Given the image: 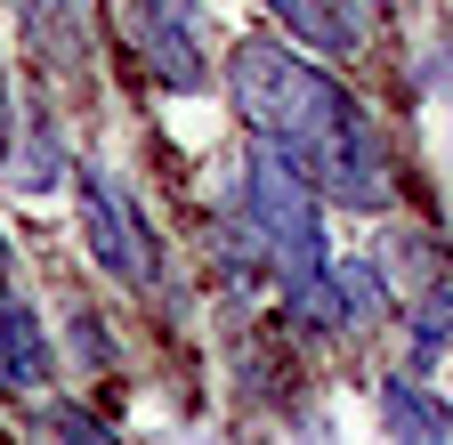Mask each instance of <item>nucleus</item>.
<instances>
[{
    "label": "nucleus",
    "instance_id": "obj_1",
    "mask_svg": "<svg viewBox=\"0 0 453 445\" xmlns=\"http://www.w3.org/2000/svg\"><path fill=\"white\" fill-rule=\"evenodd\" d=\"M226 97H235V114L259 146L300 162L324 203L340 211L388 203V171H380V146L357 114V97L316 58H300L292 41H235L226 49Z\"/></svg>",
    "mask_w": 453,
    "mask_h": 445
},
{
    "label": "nucleus",
    "instance_id": "obj_2",
    "mask_svg": "<svg viewBox=\"0 0 453 445\" xmlns=\"http://www.w3.org/2000/svg\"><path fill=\"white\" fill-rule=\"evenodd\" d=\"M243 219L275 267V284L292 292V316H316L332 324V259H324V195L308 187V171L292 154H275L251 138V162H243Z\"/></svg>",
    "mask_w": 453,
    "mask_h": 445
},
{
    "label": "nucleus",
    "instance_id": "obj_3",
    "mask_svg": "<svg viewBox=\"0 0 453 445\" xmlns=\"http://www.w3.org/2000/svg\"><path fill=\"white\" fill-rule=\"evenodd\" d=\"M73 195H81V243L97 267L130 275V284H154V251H146V227L138 211L122 203V187H113L97 162H73Z\"/></svg>",
    "mask_w": 453,
    "mask_h": 445
},
{
    "label": "nucleus",
    "instance_id": "obj_4",
    "mask_svg": "<svg viewBox=\"0 0 453 445\" xmlns=\"http://www.w3.org/2000/svg\"><path fill=\"white\" fill-rule=\"evenodd\" d=\"M138 41L146 65L162 73V89H211V25L195 0H138Z\"/></svg>",
    "mask_w": 453,
    "mask_h": 445
},
{
    "label": "nucleus",
    "instance_id": "obj_5",
    "mask_svg": "<svg viewBox=\"0 0 453 445\" xmlns=\"http://www.w3.org/2000/svg\"><path fill=\"white\" fill-rule=\"evenodd\" d=\"M33 58L57 73H81L89 65V0H17Z\"/></svg>",
    "mask_w": 453,
    "mask_h": 445
},
{
    "label": "nucleus",
    "instance_id": "obj_6",
    "mask_svg": "<svg viewBox=\"0 0 453 445\" xmlns=\"http://www.w3.org/2000/svg\"><path fill=\"white\" fill-rule=\"evenodd\" d=\"M57 357H49V332L25 300L0 292V388H17V397H33V388H49Z\"/></svg>",
    "mask_w": 453,
    "mask_h": 445
},
{
    "label": "nucleus",
    "instance_id": "obj_7",
    "mask_svg": "<svg viewBox=\"0 0 453 445\" xmlns=\"http://www.w3.org/2000/svg\"><path fill=\"white\" fill-rule=\"evenodd\" d=\"M267 9L292 25V41H308L316 58H349V49H357V17H349V0H267Z\"/></svg>",
    "mask_w": 453,
    "mask_h": 445
},
{
    "label": "nucleus",
    "instance_id": "obj_8",
    "mask_svg": "<svg viewBox=\"0 0 453 445\" xmlns=\"http://www.w3.org/2000/svg\"><path fill=\"white\" fill-rule=\"evenodd\" d=\"M388 308L380 292V267H332V324H349V332H372Z\"/></svg>",
    "mask_w": 453,
    "mask_h": 445
},
{
    "label": "nucleus",
    "instance_id": "obj_9",
    "mask_svg": "<svg viewBox=\"0 0 453 445\" xmlns=\"http://www.w3.org/2000/svg\"><path fill=\"white\" fill-rule=\"evenodd\" d=\"M388 429H396V445H445V405L413 397V388H388Z\"/></svg>",
    "mask_w": 453,
    "mask_h": 445
},
{
    "label": "nucleus",
    "instance_id": "obj_10",
    "mask_svg": "<svg viewBox=\"0 0 453 445\" xmlns=\"http://www.w3.org/2000/svg\"><path fill=\"white\" fill-rule=\"evenodd\" d=\"M65 171H73V162H65V138H57V130L41 122V130L25 138V162H17V187H25V195H49L57 179H65Z\"/></svg>",
    "mask_w": 453,
    "mask_h": 445
},
{
    "label": "nucleus",
    "instance_id": "obj_11",
    "mask_svg": "<svg viewBox=\"0 0 453 445\" xmlns=\"http://www.w3.org/2000/svg\"><path fill=\"white\" fill-rule=\"evenodd\" d=\"M453 341V284H429L413 300V349H445Z\"/></svg>",
    "mask_w": 453,
    "mask_h": 445
},
{
    "label": "nucleus",
    "instance_id": "obj_12",
    "mask_svg": "<svg viewBox=\"0 0 453 445\" xmlns=\"http://www.w3.org/2000/svg\"><path fill=\"white\" fill-rule=\"evenodd\" d=\"M57 445H113V429H97L89 413H73V405H65V413H57Z\"/></svg>",
    "mask_w": 453,
    "mask_h": 445
},
{
    "label": "nucleus",
    "instance_id": "obj_13",
    "mask_svg": "<svg viewBox=\"0 0 453 445\" xmlns=\"http://www.w3.org/2000/svg\"><path fill=\"white\" fill-rule=\"evenodd\" d=\"M0 162H9V105H0Z\"/></svg>",
    "mask_w": 453,
    "mask_h": 445
},
{
    "label": "nucleus",
    "instance_id": "obj_14",
    "mask_svg": "<svg viewBox=\"0 0 453 445\" xmlns=\"http://www.w3.org/2000/svg\"><path fill=\"white\" fill-rule=\"evenodd\" d=\"M0 284H9V243H0Z\"/></svg>",
    "mask_w": 453,
    "mask_h": 445
}]
</instances>
